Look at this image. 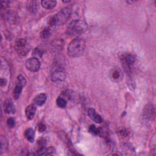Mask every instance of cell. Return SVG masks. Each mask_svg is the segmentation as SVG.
Instances as JSON below:
<instances>
[{
  "label": "cell",
  "mask_w": 156,
  "mask_h": 156,
  "mask_svg": "<svg viewBox=\"0 0 156 156\" xmlns=\"http://www.w3.org/2000/svg\"><path fill=\"white\" fill-rule=\"evenodd\" d=\"M88 28L87 23L83 20H75L71 21L67 27V34L69 35H76L85 32Z\"/></svg>",
  "instance_id": "3"
},
{
  "label": "cell",
  "mask_w": 156,
  "mask_h": 156,
  "mask_svg": "<svg viewBox=\"0 0 156 156\" xmlns=\"http://www.w3.org/2000/svg\"><path fill=\"white\" fill-rule=\"evenodd\" d=\"M72 13V7L67 6L54 15L49 20V24L51 26H59L65 24L70 18Z\"/></svg>",
  "instance_id": "1"
},
{
  "label": "cell",
  "mask_w": 156,
  "mask_h": 156,
  "mask_svg": "<svg viewBox=\"0 0 156 156\" xmlns=\"http://www.w3.org/2000/svg\"><path fill=\"white\" fill-rule=\"evenodd\" d=\"M55 152V149L53 147H40L38 151H37V154L39 155H49L54 154Z\"/></svg>",
  "instance_id": "13"
},
{
  "label": "cell",
  "mask_w": 156,
  "mask_h": 156,
  "mask_svg": "<svg viewBox=\"0 0 156 156\" xmlns=\"http://www.w3.org/2000/svg\"><path fill=\"white\" fill-rule=\"evenodd\" d=\"M88 116L95 122L100 124L102 122V119L101 116L96 113L95 110L94 108H90L88 110Z\"/></svg>",
  "instance_id": "8"
},
{
  "label": "cell",
  "mask_w": 156,
  "mask_h": 156,
  "mask_svg": "<svg viewBox=\"0 0 156 156\" xmlns=\"http://www.w3.org/2000/svg\"><path fill=\"white\" fill-rule=\"evenodd\" d=\"M66 72L63 67L60 65H55L51 73V79L53 82H61L65 80Z\"/></svg>",
  "instance_id": "4"
},
{
  "label": "cell",
  "mask_w": 156,
  "mask_h": 156,
  "mask_svg": "<svg viewBox=\"0 0 156 156\" xmlns=\"http://www.w3.org/2000/svg\"><path fill=\"white\" fill-rule=\"evenodd\" d=\"M4 112L6 113H14L15 112V105L11 99H7L4 102Z\"/></svg>",
  "instance_id": "9"
},
{
  "label": "cell",
  "mask_w": 156,
  "mask_h": 156,
  "mask_svg": "<svg viewBox=\"0 0 156 156\" xmlns=\"http://www.w3.org/2000/svg\"><path fill=\"white\" fill-rule=\"evenodd\" d=\"M26 44V40L24 38H20L16 40L15 43V48L20 54L24 55L27 52L28 49Z\"/></svg>",
  "instance_id": "7"
},
{
  "label": "cell",
  "mask_w": 156,
  "mask_h": 156,
  "mask_svg": "<svg viewBox=\"0 0 156 156\" xmlns=\"http://www.w3.org/2000/svg\"><path fill=\"white\" fill-rule=\"evenodd\" d=\"M111 76H112V78L113 80H118L121 77V71H120V70L118 68L113 69L112 70Z\"/></svg>",
  "instance_id": "17"
},
{
  "label": "cell",
  "mask_w": 156,
  "mask_h": 156,
  "mask_svg": "<svg viewBox=\"0 0 156 156\" xmlns=\"http://www.w3.org/2000/svg\"><path fill=\"white\" fill-rule=\"evenodd\" d=\"M89 131L90 133L94 134V135H99L101 131L99 128L96 127L94 125H91L89 127Z\"/></svg>",
  "instance_id": "20"
},
{
  "label": "cell",
  "mask_w": 156,
  "mask_h": 156,
  "mask_svg": "<svg viewBox=\"0 0 156 156\" xmlns=\"http://www.w3.org/2000/svg\"><path fill=\"white\" fill-rule=\"evenodd\" d=\"M24 136L30 142L32 143L34 141L35 132L32 128L27 129L24 132Z\"/></svg>",
  "instance_id": "15"
},
{
  "label": "cell",
  "mask_w": 156,
  "mask_h": 156,
  "mask_svg": "<svg viewBox=\"0 0 156 156\" xmlns=\"http://www.w3.org/2000/svg\"><path fill=\"white\" fill-rule=\"evenodd\" d=\"M36 112V107L35 104H30L29 105L25 110L26 116L28 119H32L35 114Z\"/></svg>",
  "instance_id": "10"
},
{
  "label": "cell",
  "mask_w": 156,
  "mask_h": 156,
  "mask_svg": "<svg viewBox=\"0 0 156 156\" xmlns=\"http://www.w3.org/2000/svg\"><path fill=\"white\" fill-rule=\"evenodd\" d=\"M144 117L149 120H152L155 117V108L151 104H147L143 110Z\"/></svg>",
  "instance_id": "6"
},
{
  "label": "cell",
  "mask_w": 156,
  "mask_h": 156,
  "mask_svg": "<svg viewBox=\"0 0 156 156\" xmlns=\"http://www.w3.org/2000/svg\"><path fill=\"white\" fill-rule=\"evenodd\" d=\"M39 4L40 2L38 1H29L27 2V9L31 13H35L39 8Z\"/></svg>",
  "instance_id": "11"
},
{
  "label": "cell",
  "mask_w": 156,
  "mask_h": 156,
  "mask_svg": "<svg viewBox=\"0 0 156 156\" xmlns=\"http://www.w3.org/2000/svg\"><path fill=\"white\" fill-rule=\"evenodd\" d=\"M57 2L54 0H43L41 1V5L46 9H52L56 5Z\"/></svg>",
  "instance_id": "14"
},
{
  "label": "cell",
  "mask_w": 156,
  "mask_h": 156,
  "mask_svg": "<svg viewBox=\"0 0 156 156\" xmlns=\"http://www.w3.org/2000/svg\"><path fill=\"white\" fill-rule=\"evenodd\" d=\"M23 85L18 83H16V85L13 90V96L15 99H18L20 98V96L23 90Z\"/></svg>",
  "instance_id": "16"
},
{
  "label": "cell",
  "mask_w": 156,
  "mask_h": 156,
  "mask_svg": "<svg viewBox=\"0 0 156 156\" xmlns=\"http://www.w3.org/2000/svg\"><path fill=\"white\" fill-rule=\"evenodd\" d=\"M85 49V42L82 38H76L73 40L68 46V54L71 57L81 56Z\"/></svg>",
  "instance_id": "2"
},
{
  "label": "cell",
  "mask_w": 156,
  "mask_h": 156,
  "mask_svg": "<svg viewBox=\"0 0 156 156\" xmlns=\"http://www.w3.org/2000/svg\"><path fill=\"white\" fill-rule=\"evenodd\" d=\"M46 94L44 93H40L38 95H37L34 100H33V102H34V104L35 105H38V106H41L42 105H43L45 102H46Z\"/></svg>",
  "instance_id": "12"
},
{
  "label": "cell",
  "mask_w": 156,
  "mask_h": 156,
  "mask_svg": "<svg viewBox=\"0 0 156 156\" xmlns=\"http://www.w3.org/2000/svg\"><path fill=\"white\" fill-rule=\"evenodd\" d=\"M51 34V30L49 27L44 28L40 33V37L43 39L48 38L50 37Z\"/></svg>",
  "instance_id": "18"
},
{
  "label": "cell",
  "mask_w": 156,
  "mask_h": 156,
  "mask_svg": "<svg viewBox=\"0 0 156 156\" xmlns=\"http://www.w3.org/2000/svg\"><path fill=\"white\" fill-rule=\"evenodd\" d=\"M56 104L60 108H65L66 106L67 102L63 97H58L56 100Z\"/></svg>",
  "instance_id": "19"
},
{
  "label": "cell",
  "mask_w": 156,
  "mask_h": 156,
  "mask_svg": "<svg viewBox=\"0 0 156 156\" xmlns=\"http://www.w3.org/2000/svg\"><path fill=\"white\" fill-rule=\"evenodd\" d=\"M7 83V80L5 79H3V78H1V80H0V84H1V86H4V85H5Z\"/></svg>",
  "instance_id": "24"
},
{
  "label": "cell",
  "mask_w": 156,
  "mask_h": 156,
  "mask_svg": "<svg viewBox=\"0 0 156 156\" xmlns=\"http://www.w3.org/2000/svg\"><path fill=\"white\" fill-rule=\"evenodd\" d=\"M38 130H39L40 132H41L44 131V130H46V125H45L44 124L42 123V122H40V123L38 124Z\"/></svg>",
  "instance_id": "23"
},
{
  "label": "cell",
  "mask_w": 156,
  "mask_h": 156,
  "mask_svg": "<svg viewBox=\"0 0 156 156\" xmlns=\"http://www.w3.org/2000/svg\"><path fill=\"white\" fill-rule=\"evenodd\" d=\"M7 126H9V127L10 128H12L15 126V120L13 118H10L7 119Z\"/></svg>",
  "instance_id": "22"
},
{
  "label": "cell",
  "mask_w": 156,
  "mask_h": 156,
  "mask_svg": "<svg viewBox=\"0 0 156 156\" xmlns=\"http://www.w3.org/2000/svg\"><path fill=\"white\" fill-rule=\"evenodd\" d=\"M16 83L20 84V85H23V87L25 86V85L26 83V80L25 77L24 76H23L22 75H19L17 77Z\"/></svg>",
  "instance_id": "21"
},
{
  "label": "cell",
  "mask_w": 156,
  "mask_h": 156,
  "mask_svg": "<svg viewBox=\"0 0 156 156\" xmlns=\"http://www.w3.org/2000/svg\"><path fill=\"white\" fill-rule=\"evenodd\" d=\"M40 62L37 57H32L27 59L26 62L27 69L31 72H37L40 68Z\"/></svg>",
  "instance_id": "5"
}]
</instances>
